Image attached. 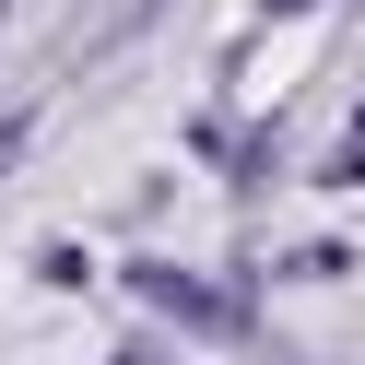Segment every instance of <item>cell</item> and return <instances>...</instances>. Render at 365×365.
<instances>
[{"label": "cell", "instance_id": "8992f818", "mask_svg": "<svg viewBox=\"0 0 365 365\" xmlns=\"http://www.w3.org/2000/svg\"><path fill=\"white\" fill-rule=\"evenodd\" d=\"M0 12H12V0H0Z\"/></svg>", "mask_w": 365, "mask_h": 365}, {"label": "cell", "instance_id": "5b68a950", "mask_svg": "<svg viewBox=\"0 0 365 365\" xmlns=\"http://www.w3.org/2000/svg\"><path fill=\"white\" fill-rule=\"evenodd\" d=\"M130 365H153V354H130Z\"/></svg>", "mask_w": 365, "mask_h": 365}, {"label": "cell", "instance_id": "277c9868", "mask_svg": "<svg viewBox=\"0 0 365 365\" xmlns=\"http://www.w3.org/2000/svg\"><path fill=\"white\" fill-rule=\"evenodd\" d=\"M259 12H318V0H259Z\"/></svg>", "mask_w": 365, "mask_h": 365}, {"label": "cell", "instance_id": "6da1fadb", "mask_svg": "<svg viewBox=\"0 0 365 365\" xmlns=\"http://www.w3.org/2000/svg\"><path fill=\"white\" fill-rule=\"evenodd\" d=\"M130 283H142V294H153V307H165V318H189V330H224V294H212V283H189V271H165V259H142V271H130Z\"/></svg>", "mask_w": 365, "mask_h": 365}, {"label": "cell", "instance_id": "3957f363", "mask_svg": "<svg viewBox=\"0 0 365 365\" xmlns=\"http://www.w3.org/2000/svg\"><path fill=\"white\" fill-rule=\"evenodd\" d=\"M12 153H24V118H12V130H0V165H12Z\"/></svg>", "mask_w": 365, "mask_h": 365}, {"label": "cell", "instance_id": "7a4b0ae2", "mask_svg": "<svg viewBox=\"0 0 365 365\" xmlns=\"http://www.w3.org/2000/svg\"><path fill=\"white\" fill-rule=\"evenodd\" d=\"M318 177H365V118L341 130V153H330V165H318Z\"/></svg>", "mask_w": 365, "mask_h": 365}]
</instances>
